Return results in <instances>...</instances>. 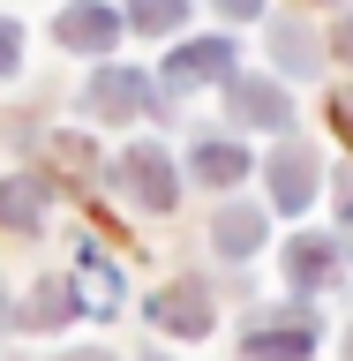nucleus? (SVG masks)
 I'll use <instances>...</instances> for the list:
<instances>
[{
	"instance_id": "obj_20",
	"label": "nucleus",
	"mask_w": 353,
	"mask_h": 361,
	"mask_svg": "<svg viewBox=\"0 0 353 361\" xmlns=\"http://www.w3.org/2000/svg\"><path fill=\"white\" fill-rule=\"evenodd\" d=\"M0 324H8V293H0Z\"/></svg>"
},
{
	"instance_id": "obj_14",
	"label": "nucleus",
	"mask_w": 353,
	"mask_h": 361,
	"mask_svg": "<svg viewBox=\"0 0 353 361\" xmlns=\"http://www.w3.org/2000/svg\"><path fill=\"white\" fill-rule=\"evenodd\" d=\"M120 301V271L106 264V248H83V286H75V309H98L106 316Z\"/></svg>"
},
{
	"instance_id": "obj_11",
	"label": "nucleus",
	"mask_w": 353,
	"mask_h": 361,
	"mask_svg": "<svg viewBox=\"0 0 353 361\" xmlns=\"http://www.w3.org/2000/svg\"><path fill=\"white\" fill-rule=\"evenodd\" d=\"M271 53L286 75H316L323 68V38H316V23H271Z\"/></svg>"
},
{
	"instance_id": "obj_16",
	"label": "nucleus",
	"mask_w": 353,
	"mask_h": 361,
	"mask_svg": "<svg viewBox=\"0 0 353 361\" xmlns=\"http://www.w3.org/2000/svg\"><path fill=\"white\" fill-rule=\"evenodd\" d=\"M180 16H188V0H128V16L135 30H151V38H166V30H180Z\"/></svg>"
},
{
	"instance_id": "obj_8",
	"label": "nucleus",
	"mask_w": 353,
	"mask_h": 361,
	"mask_svg": "<svg viewBox=\"0 0 353 361\" xmlns=\"http://www.w3.org/2000/svg\"><path fill=\"white\" fill-rule=\"evenodd\" d=\"M271 203H278V211H309L316 203V151L293 143V151L271 158Z\"/></svg>"
},
{
	"instance_id": "obj_1",
	"label": "nucleus",
	"mask_w": 353,
	"mask_h": 361,
	"mask_svg": "<svg viewBox=\"0 0 353 361\" xmlns=\"http://www.w3.org/2000/svg\"><path fill=\"white\" fill-rule=\"evenodd\" d=\"M113 173H120V188H128L143 211H173V196H180V180H173V151H166V143H128Z\"/></svg>"
},
{
	"instance_id": "obj_5",
	"label": "nucleus",
	"mask_w": 353,
	"mask_h": 361,
	"mask_svg": "<svg viewBox=\"0 0 353 361\" xmlns=\"http://www.w3.org/2000/svg\"><path fill=\"white\" fill-rule=\"evenodd\" d=\"M309 346H316V316H271V324H256V331L241 338V354L248 361H309Z\"/></svg>"
},
{
	"instance_id": "obj_7",
	"label": "nucleus",
	"mask_w": 353,
	"mask_h": 361,
	"mask_svg": "<svg viewBox=\"0 0 353 361\" xmlns=\"http://www.w3.org/2000/svg\"><path fill=\"white\" fill-rule=\"evenodd\" d=\"M338 279V241L331 233H301V241H286V286L293 293H323Z\"/></svg>"
},
{
	"instance_id": "obj_2",
	"label": "nucleus",
	"mask_w": 353,
	"mask_h": 361,
	"mask_svg": "<svg viewBox=\"0 0 353 361\" xmlns=\"http://www.w3.org/2000/svg\"><path fill=\"white\" fill-rule=\"evenodd\" d=\"M120 30H128V23H120V8H113V0H75V8H61V16H53V38H61L68 53H113V45H120Z\"/></svg>"
},
{
	"instance_id": "obj_15",
	"label": "nucleus",
	"mask_w": 353,
	"mask_h": 361,
	"mask_svg": "<svg viewBox=\"0 0 353 361\" xmlns=\"http://www.w3.org/2000/svg\"><path fill=\"white\" fill-rule=\"evenodd\" d=\"M68 316H75V279H45L38 301L23 309V324H30V331H53V324H68Z\"/></svg>"
},
{
	"instance_id": "obj_17",
	"label": "nucleus",
	"mask_w": 353,
	"mask_h": 361,
	"mask_svg": "<svg viewBox=\"0 0 353 361\" xmlns=\"http://www.w3.org/2000/svg\"><path fill=\"white\" fill-rule=\"evenodd\" d=\"M16 53H23V30L16 16H0V75H16Z\"/></svg>"
},
{
	"instance_id": "obj_19",
	"label": "nucleus",
	"mask_w": 353,
	"mask_h": 361,
	"mask_svg": "<svg viewBox=\"0 0 353 361\" xmlns=\"http://www.w3.org/2000/svg\"><path fill=\"white\" fill-rule=\"evenodd\" d=\"M61 361H113L106 346H75V354H61Z\"/></svg>"
},
{
	"instance_id": "obj_3",
	"label": "nucleus",
	"mask_w": 353,
	"mask_h": 361,
	"mask_svg": "<svg viewBox=\"0 0 353 361\" xmlns=\"http://www.w3.org/2000/svg\"><path fill=\"white\" fill-rule=\"evenodd\" d=\"M233 38H188V45H173V61H166V90H196V83H225L233 75Z\"/></svg>"
},
{
	"instance_id": "obj_18",
	"label": "nucleus",
	"mask_w": 353,
	"mask_h": 361,
	"mask_svg": "<svg viewBox=\"0 0 353 361\" xmlns=\"http://www.w3.org/2000/svg\"><path fill=\"white\" fill-rule=\"evenodd\" d=\"M218 16L225 23H248V16H264V0H218Z\"/></svg>"
},
{
	"instance_id": "obj_12",
	"label": "nucleus",
	"mask_w": 353,
	"mask_h": 361,
	"mask_svg": "<svg viewBox=\"0 0 353 361\" xmlns=\"http://www.w3.org/2000/svg\"><path fill=\"white\" fill-rule=\"evenodd\" d=\"M45 188H53V180H30V173L0 180V226L30 233V226H38V211H45Z\"/></svg>"
},
{
	"instance_id": "obj_6",
	"label": "nucleus",
	"mask_w": 353,
	"mask_h": 361,
	"mask_svg": "<svg viewBox=\"0 0 353 361\" xmlns=\"http://www.w3.org/2000/svg\"><path fill=\"white\" fill-rule=\"evenodd\" d=\"M83 106L90 113H113V121H143L151 113V83L135 75V68H98L83 90Z\"/></svg>"
},
{
	"instance_id": "obj_9",
	"label": "nucleus",
	"mask_w": 353,
	"mask_h": 361,
	"mask_svg": "<svg viewBox=\"0 0 353 361\" xmlns=\"http://www.w3.org/2000/svg\"><path fill=\"white\" fill-rule=\"evenodd\" d=\"M151 324L173 331V338H203L211 331V309H203L196 286H166V293H151Z\"/></svg>"
},
{
	"instance_id": "obj_13",
	"label": "nucleus",
	"mask_w": 353,
	"mask_h": 361,
	"mask_svg": "<svg viewBox=\"0 0 353 361\" xmlns=\"http://www.w3.org/2000/svg\"><path fill=\"white\" fill-rule=\"evenodd\" d=\"M211 241H218V256H256V241H264V211H248V203H233L218 226H211Z\"/></svg>"
},
{
	"instance_id": "obj_4",
	"label": "nucleus",
	"mask_w": 353,
	"mask_h": 361,
	"mask_svg": "<svg viewBox=\"0 0 353 361\" xmlns=\"http://www.w3.org/2000/svg\"><path fill=\"white\" fill-rule=\"evenodd\" d=\"M225 113L248 128H293V98L264 75H225Z\"/></svg>"
},
{
	"instance_id": "obj_10",
	"label": "nucleus",
	"mask_w": 353,
	"mask_h": 361,
	"mask_svg": "<svg viewBox=\"0 0 353 361\" xmlns=\"http://www.w3.org/2000/svg\"><path fill=\"white\" fill-rule=\"evenodd\" d=\"M188 173L211 180V188H233V180H248V151L225 143V135H203L196 151H188Z\"/></svg>"
}]
</instances>
